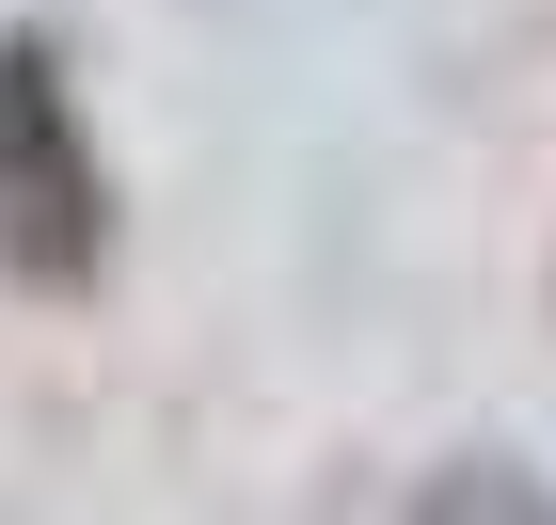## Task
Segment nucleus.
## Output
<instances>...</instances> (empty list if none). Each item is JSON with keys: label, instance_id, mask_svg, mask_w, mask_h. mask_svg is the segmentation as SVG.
<instances>
[{"label": "nucleus", "instance_id": "f03ea898", "mask_svg": "<svg viewBox=\"0 0 556 525\" xmlns=\"http://www.w3.org/2000/svg\"><path fill=\"white\" fill-rule=\"evenodd\" d=\"M414 525H556V478L509 462V446H462V462H429Z\"/></svg>", "mask_w": 556, "mask_h": 525}, {"label": "nucleus", "instance_id": "f257e3e1", "mask_svg": "<svg viewBox=\"0 0 556 525\" xmlns=\"http://www.w3.org/2000/svg\"><path fill=\"white\" fill-rule=\"evenodd\" d=\"M0 287L16 303L112 287V160H96L64 33H0Z\"/></svg>", "mask_w": 556, "mask_h": 525}]
</instances>
